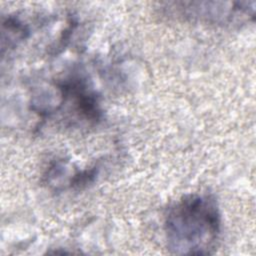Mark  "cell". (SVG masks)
I'll list each match as a JSON object with an SVG mask.
<instances>
[{"label":"cell","instance_id":"6da1fadb","mask_svg":"<svg viewBox=\"0 0 256 256\" xmlns=\"http://www.w3.org/2000/svg\"><path fill=\"white\" fill-rule=\"evenodd\" d=\"M220 224L214 198L206 194L185 196L166 216L168 247L176 254H209L218 238Z\"/></svg>","mask_w":256,"mask_h":256}]
</instances>
